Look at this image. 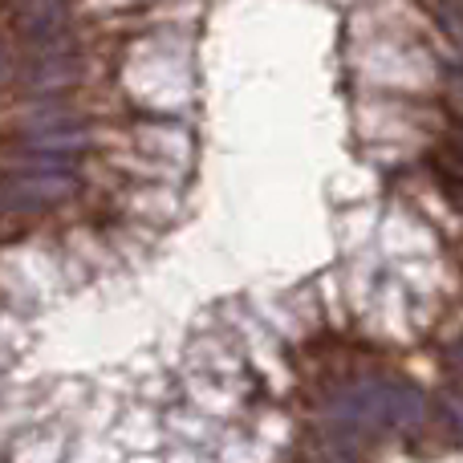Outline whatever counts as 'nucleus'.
I'll return each mask as SVG.
<instances>
[{"mask_svg": "<svg viewBox=\"0 0 463 463\" xmlns=\"http://www.w3.org/2000/svg\"><path fill=\"white\" fill-rule=\"evenodd\" d=\"M334 415L350 431H415L427 423V399L407 383H354L337 394Z\"/></svg>", "mask_w": 463, "mask_h": 463, "instance_id": "obj_1", "label": "nucleus"}, {"mask_svg": "<svg viewBox=\"0 0 463 463\" xmlns=\"http://www.w3.org/2000/svg\"><path fill=\"white\" fill-rule=\"evenodd\" d=\"M73 192H78V179L70 171H21V175L0 179V216L45 212L70 200Z\"/></svg>", "mask_w": 463, "mask_h": 463, "instance_id": "obj_2", "label": "nucleus"}, {"mask_svg": "<svg viewBox=\"0 0 463 463\" xmlns=\"http://www.w3.org/2000/svg\"><path fill=\"white\" fill-rule=\"evenodd\" d=\"M65 0H21L16 8V29L21 37L37 41V45H53L65 37Z\"/></svg>", "mask_w": 463, "mask_h": 463, "instance_id": "obj_3", "label": "nucleus"}, {"mask_svg": "<svg viewBox=\"0 0 463 463\" xmlns=\"http://www.w3.org/2000/svg\"><path fill=\"white\" fill-rule=\"evenodd\" d=\"M86 143H90V135L86 130H78V127H49V130H41V135L24 138V146H29L33 155H53L57 163L70 159V155L81 151Z\"/></svg>", "mask_w": 463, "mask_h": 463, "instance_id": "obj_4", "label": "nucleus"}, {"mask_svg": "<svg viewBox=\"0 0 463 463\" xmlns=\"http://www.w3.org/2000/svg\"><path fill=\"white\" fill-rule=\"evenodd\" d=\"M431 8H435V21H439V33L463 57V5L459 0H431Z\"/></svg>", "mask_w": 463, "mask_h": 463, "instance_id": "obj_5", "label": "nucleus"}, {"mask_svg": "<svg viewBox=\"0 0 463 463\" xmlns=\"http://www.w3.org/2000/svg\"><path fill=\"white\" fill-rule=\"evenodd\" d=\"M443 407H448V419H451V423H456L459 431H463V394H448V399H443Z\"/></svg>", "mask_w": 463, "mask_h": 463, "instance_id": "obj_6", "label": "nucleus"}, {"mask_svg": "<svg viewBox=\"0 0 463 463\" xmlns=\"http://www.w3.org/2000/svg\"><path fill=\"white\" fill-rule=\"evenodd\" d=\"M448 366H451V374H456L459 378V383H463V342L456 345V350H451L448 354Z\"/></svg>", "mask_w": 463, "mask_h": 463, "instance_id": "obj_7", "label": "nucleus"}, {"mask_svg": "<svg viewBox=\"0 0 463 463\" xmlns=\"http://www.w3.org/2000/svg\"><path fill=\"white\" fill-rule=\"evenodd\" d=\"M451 155H456V159H463V130L456 135V151H451Z\"/></svg>", "mask_w": 463, "mask_h": 463, "instance_id": "obj_8", "label": "nucleus"}, {"mask_svg": "<svg viewBox=\"0 0 463 463\" xmlns=\"http://www.w3.org/2000/svg\"><path fill=\"white\" fill-rule=\"evenodd\" d=\"M0 73H5V49H0Z\"/></svg>", "mask_w": 463, "mask_h": 463, "instance_id": "obj_9", "label": "nucleus"}]
</instances>
